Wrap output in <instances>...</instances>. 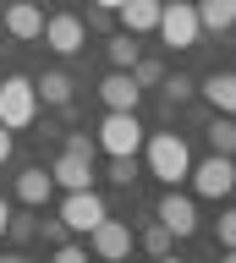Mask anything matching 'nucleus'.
<instances>
[{
    "mask_svg": "<svg viewBox=\"0 0 236 263\" xmlns=\"http://www.w3.org/2000/svg\"><path fill=\"white\" fill-rule=\"evenodd\" d=\"M149 170L165 181V186H181V181H187L192 154H187V143L176 137V132H154V137H149Z\"/></svg>",
    "mask_w": 236,
    "mask_h": 263,
    "instance_id": "1",
    "label": "nucleus"
},
{
    "mask_svg": "<svg viewBox=\"0 0 236 263\" xmlns=\"http://www.w3.org/2000/svg\"><path fill=\"white\" fill-rule=\"evenodd\" d=\"M159 39H165L170 49H192L198 44V33H203V22H198V6H187V0H165L159 6Z\"/></svg>",
    "mask_w": 236,
    "mask_h": 263,
    "instance_id": "2",
    "label": "nucleus"
},
{
    "mask_svg": "<svg viewBox=\"0 0 236 263\" xmlns=\"http://www.w3.org/2000/svg\"><path fill=\"white\" fill-rule=\"evenodd\" d=\"M94 143H99L104 154H137V148H143V121H137V110H110L99 121V132H94Z\"/></svg>",
    "mask_w": 236,
    "mask_h": 263,
    "instance_id": "3",
    "label": "nucleus"
},
{
    "mask_svg": "<svg viewBox=\"0 0 236 263\" xmlns=\"http://www.w3.org/2000/svg\"><path fill=\"white\" fill-rule=\"evenodd\" d=\"M187 181H192V192L198 197H231V186H236V154H209L203 164H192L187 170Z\"/></svg>",
    "mask_w": 236,
    "mask_h": 263,
    "instance_id": "4",
    "label": "nucleus"
},
{
    "mask_svg": "<svg viewBox=\"0 0 236 263\" xmlns=\"http://www.w3.org/2000/svg\"><path fill=\"white\" fill-rule=\"evenodd\" d=\"M33 115H39L33 77H6L0 82V121H6L11 132H22V126H33Z\"/></svg>",
    "mask_w": 236,
    "mask_h": 263,
    "instance_id": "5",
    "label": "nucleus"
},
{
    "mask_svg": "<svg viewBox=\"0 0 236 263\" xmlns=\"http://www.w3.org/2000/svg\"><path fill=\"white\" fill-rule=\"evenodd\" d=\"M104 214H110V209H104V197L94 192V186H77V192H66V197H61V225H66V230H77V236H88V230L99 225Z\"/></svg>",
    "mask_w": 236,
    "mask_h": 263,
    "instance_id": "6",
    "label": "nucleus"
},
{
    "mask_svg": "<svg viewBox=\"0 0 236 263\" xmlns=\"http://www.w3.org/2000/svg\"><path fill=\"white\" fill-rule=\"evenodd\" d=\"M154 219H159V225H165L170 236L181 241V236H192V230H198V203H192V197H181L176 186H170V192L159 197V209H154Z\"/></svg>",
    "mask_w": 236,
    "mask_h": 263,
    "instance_id": "7",
    "label": "nucleus"
},
{
    "mask_svg": "<svg viewBox=\"0 0 236 263\" xmlns=\"http://www.w3.org/2000/svg\"><path fill=\"white\" fill-rule=\"evenodd\" d=\"M39 39H44L55 55H77V49L88 44V28H83V16L61 11V16H44V33H39Z\"/></svg>",
    "mask_w": 236,
    "mask_h": 263,
    "instance_id": "8",
    "label": "nucleus"
},
{
    "mask_svg": "<svg viewBox=\"0 0 236 263\" xmlns=\"http://www.w3.org/2000/svg\"><path fill=\"white\" fill-rule=\"evenodd\" d=\"M88 252H94V258H126V252H132V230L121 225V219H110V214H104L99 225L88 230Z\"/></svg>",
    "mask_w": 236,
    "mask_h": 263,
    "instance_id": "9",
    "label": "nucleus"
},
{
    "mask_svg": "<svg viewBox=\"0 0 236 263\" xmlns=\"http://www.w3.org/2000/svg\"><path fill=\"white\" fill-rule=\"evenodd\" d=\"M99 99H104V110H137V99H143V88H137L132 71H110V77L99 82Z\"/></svg>",
    "mask_w": 236,
    "mask_h": 263,
    "instance_id": "10",
    "label": "nucleus"
},
{
    "mask_svg": "<svg viewBox=\"0 0 236 263\" xmlns=\"http://www.w3.org/2000/svg\"><path fill=\"white\" fill-rule=\"evenodd\" d=\"M6 33L22 39V44H33L39 33H44V11H39L33 0H11V6H6Z\"/></svg>",
    "mask_w": 236,
    "mask_h": 263,
    "instance_id": "11",
    "label": "nucleus"
},
{
    "mask_svg": "<svg viewBox=\"0 0 236 263\" xmlns=\"http://www.w3.org/2000/svg\"><path fill=\"white\" fill-rule=\"evenodd\" d=\"M50 181H55V186H66V192L94 186V159H83V154H61V159L50 164Z\"/></svg>",
    "mask_w": 236,
    "mask_h": 263,
    "instance_id": "12",
    "label": "nucleus"
},
{
    "mask_svg": "<svg viewBox=\"0 0 236 263\" xmlns=\"http://www.w3.org/2000/svg\"><path fill=\"white\" fill-rule=\"evenodd\" d=\"M198 93L209 99L220 115H236V71H209V77L198 82Z\"/></svg>",
    "mask_w": 236,
    "mask_h": 263,
    "instance_id": "13",
    "label": "nucleus"
},
{
    "mask_svg": "<svg viewBox=\"0 0 236 263\" xmlns=\"http://www.w3.org/2000/svg\"><path fill=\"white\" fill-rule=\"evenodd\" d=\"M159 6H165V0H126L116 16H121L126 33H154V28H159Z\"/></svg>",
    "mask_w": 236,
    "mask_h": 263,
    "instance_id": "14",
    "label": "nucleus"
},
{
    "mask_svg": "<svg viewBox=\"0 0 236 263\" xmlns=\"http://www.w3.org/2000/svg\"><path fill=\"white\" fill-rule=\"evenodd\" d=\"M50 192H55L50 170H22V176H17V203H28V209H44Z\"/></svg>",
    "mask_w": 236,
    "mask_h": 263,
    "instance_id": "15",
    "label": "nucleus"
},
{
    "mask_svg": "<svg viewBox=\"0 0 236 263\" xmlns=\"http://www.w3.org/2000/svg\"><path fill=\"white\" fill-rule=\"evenodd\" d=\"M33 93L44 99V104H55V110H66L71 104V77L66 71H44V77H33Z\"/></svg>",
    "mask_w": 236,
    "mask_h": 263,
    "instance_id": "16",
    "label": "nucleus"
},
{
    "mask_svg": "<svg viewBox=\"0 0 236 263\" xmlns=\"http://www.w3.org/2000/svg\"><path fill=\"white\" fill-rule=\"evenodd\" d=\"M104 49H110V66H121V71H132V66H137V55H143V49H137V33H126V28H121Z\"/></svg>",
    "mask_w": 236,
    "mask_h": 263,
    "instance_id": "17",
    "label": "nucleus"
},
{
    "mask_svg": "<svg viewBox=\"0 0 236 263\" xmlns=\"http://www.w3.org/2000/svg\"><path fill=\"white\" fill-rule=\"evenodd\" d=\"M209 148H214V154H236V115L214 110V121H209Z\"/></svg>",
    "mask_w": 236,
    "mask_h": 263,
    "instance_id": "18",
    "label": "nucleus"
},
{
    "mask_svg": "<svg viewBox=\"0 0 236 263\" xmlns=\"http://www.w3.org/2000/svg\"><path fill=\"white\" fill-rule=\"evenodd\" d=\"M198 22H203V28H214V33H231L236 28V11L225 6V0H203V6H198Z\"/></svg>",
    "mask_w": 236,
    "mask_h": 263,
    "instance_id": "19",
    "label": "nucleus"
},
{
    "mask_svg": "<svg viewBox=\"0 0 236 263\" xmlns=\"http://www.w3.org/2000/svg\"><path fill=\"white\" fill-rule=\"evenodd\" d=\"M170 247H176V236H170V230L154 219V225L143 230V252H154V258H170Z\"/></svg>",
    "mask_w": 236,
    "mask_h": 263,
    "instance_id": "20",
    "label": "nucleus"
},
{
    "mask_svg": "<svg viewBox=\"0 0 236 263\" xmlns=\"http://www.w3.org/2000/svg\"><path fill=\"white\" fill-rule=\"evenodd\" d=\"M110 181L116 186H132L137 181V154H110Z\"/></svg>",
    "mask_w": 236,
    "mask_h": 263,
    "instance_id": "21",
    "label": "nucleus"
},
{
    "mask_svg": "<svg viewBox=\"0 0 236 263\" xmlns=\"http://www.w3.org/2000/svg\"><path fill=\"white\" fill-rule=\"evenodd\" d=\"M192 93H198V82H192V77H181V71H176V77H165V99H170V104H187Z\"/></svg>",
    "mask_w": 236,
    "mask_h": 263,
    "instance_id": "22",
    "label": "nucleus"
},
{
    "mask_svg": "<svg viewBox=\"0 0 236 263\" xmlns=\"http://www.w3.org/2000/svg\"><path fill=\"white\" fill-rule=\"evenodd\" d=\"M132 77H137V88H154V82H165V66H159V61H143V55H137Z\"/></svg>",
    "mask_w": 236,
    "mask_h": 263,
    "instance_id": "23",
    "label": "nucleus"
},
{
    "mask_svg": "<svg viewBox=\"0 0 236 263\" xmlns=\"http://www.w3.org/2000/svg\"><path fill=\"white\" fill-rule=\"evenodd\" d=\"M94 148H99V143H94V132H71V137H66V154H83V159H94Z\"/></svg>",
    "mask_w": 236,
    "mask_h": 263,
    "instance_id": "24",
    "label": "nucleus"
},
{
    "mask_svg": "<svg viewBox=\"0 0 236 263\" xmlns=\"http://www.w3.org/2000/svg\"><path fill=\"white\" fill-rule=\"evenodd\" d=\"M236 247V209H225L220 214V252H231Z\"/></svg>",
    "mask_w": 236,
    "mask_h": 263,
    "instance_id": "25",
    "label": "nucleus"
},
{
    "mask_svg": "<svg viewBox=\"0 0 236 263\" xmlns=\"http://www.w3.org/2000/svg\"><path fill=\"white\" fill-rule=\"evenodd\" d=\"M88 258V247H77V241H55V263H83Z\"/></svg>",
    "mask_w": 236,
    "mask_h": 263,
    "instance_id": "26",
    "label": "nucleus"
},
{
    "mask_svg": "<svg viewBox=\"0 0 236 263\" xmlns=\"http://www.w3.org/2000/svg\"><path fill=\"white\" fill-rule=\"evenodd\" d=\"M33 230H39L50 247H55V241H66V225H61V214H55V219H44V225H33Z\"/></svg>",
    "mask_w": 236,
    "mask_h": 263,
    "instance_id": "27",
    "label": "nucleus"
},
{
    "mask_svg": "<svg viewBox=\"0 0 236 263\" xmlns=\"http://www.w3.org/2000/svg\"><path fill=\"white\" fill-rule=\"evenodd\" d=\"M6 236H17V241H28V236H33V219H28V214H11V219H6Z\"/></svg>",
    "mask_w": 236,
    "mask_h": 263,
    "instance_id": "28",
    "label": "nucleus"
},
{
    "mask_svg": "<svg viewBox=\"0 0 236 263\" xmlns=\"http://www.w3.org/2000/svg\"><path fill=\"white\" fill-rule=\"evenodd\" d=\"M11 159V126H6V121H0V164Z\"/></svg>",
    "mask_w": 236,
    "mask_h": 263,
    "instance_id": "29",
    "label": "nucleus"
},
{
    "mask_svg": "<svg viewBox=\"0 0 236 263\" xmlns=\"http://www.w3.org/2000/svg\"><path fill=\"white\" fill-rule=\"evenodd\" d=\"M6 219H11V203L0 197V236H6Z\"/></svg>",
    "mask_w": 236,
    "mask_h": 263,
    "instance_id": "30",
    "label": "nucleus"
},
{
    "mask_svg": "<svg viewBox=\"0 0 236 263\" xmlns=\"http://www.w3.org/2000/svg\"><path fill=\"white\" fill-rule=\"evenodd\" d=\"M94 6H104V11H121V6H126V0H94Z\"/></svg>",
    "mask_w": 236,
    "mask_h": 263,
    "instance_id": "31",
    "label": "nucleus"
},
{
    "mask_svg": "<svg viewBox=\"0 0 236 263\" xmlns=\"http://www.w3.org/2000/svg\"><path fill=\"white\" fill-rule=\"evenodd\" d=\"M225 6H231V11H236V0H225Z\"/></svg>",
    "mask_w": 236,
    "mask_h": 263,
    "instance_id": "32",
    "label": "nucleus"
}]
</instances>
